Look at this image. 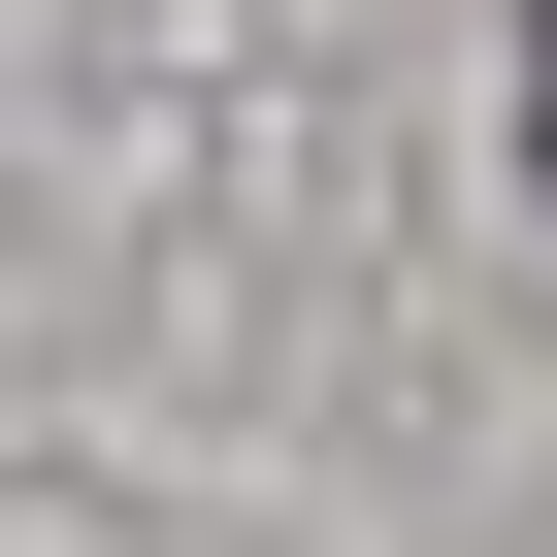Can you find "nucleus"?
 <instances>
[{
    "label": "nucleus",
    "mask_w": 557,
    "mask_h": 557,
    "mask_svg": "<svg viewBox=\"0 0 557 557\" xmlns=\"http://www.w3.org/2000/svg\"><path fill=\"white\" fill-rule=\"evenodd\" d=\"M524 164H557V34H524Z\"/></svg>",
    "instance_id": "nucleus-1"
}]
</instances>
